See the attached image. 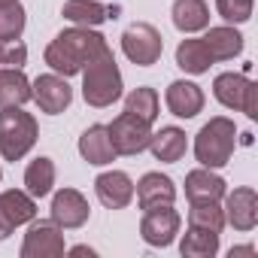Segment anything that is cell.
Returning <instances> with one entry per match:
<instances>
[{
  "mask_svg": "<svg viewBox=\"0 0 258 258\" xmlns=\"http://www.w3.org/2000/svg\"><path fill=\"white\" fill-rule=\"evenodd\" d=\"M91 216V207L85 201L82 191L76 188H61L55 191L52 198V222L61 228V231H73V228H82Z\"/></svg>",
  "mask_w": 258,
  "mask_h": 258,
  "instance_id": "obj_11",
  "label": "cell"
},
{
  "mask_svg": "<svg viewBox=\"0 0 258 258\" xmlns=\"http://www.w3.org/2000/svg\"><path fill=\"white\" fill-rule=\"evenodd\" d=\"M31 100V79L22 70H0V109Z\"/></svg>",
  "mask_w": 258,
  "mask_h": 258,
  "instance_id": "obj_24",
  "label": "cell"
},
{
  "mask_svg": "<svg viewBox=\"0 0 258 258\" xmlns=\"http://www.w3.org/2000/svg\"><path fill=\"white\" fill-rule=\"evenodd\" d=\"M70 255H94V249H88V246H76V249H70Z\"/></svg>",
  "mask_w": 258,
  "mask_h": 258,
  "instance_id": "obj_33",
  "label": "cell"
},
{
  "mask_svg": "<svg viewBox=\"0 0 258 258\" xmlns=\"http://www.w3.org/2000/svg\"><path fill=\"white\" fill-rule=\"evenodd\" d=\"M228 255H231V258H240V255H255V246H234Z\"/></svg>",
  "mask_w": 258,
  "mask_h": 258,
  "instance_id": "obj_32",
  "label": "cell"
},
{
  "mask_svg": "<svg viewBox=\"0 0 258 258\" xmlns=\"http://www.w3.org/2000/svg\"><path fill=\"white\" fill-rule=\"evenodd\" d=\"M4 4H16V0H0V7H4Z\"/></svg>",
  "mask_w": 258,
  "mask_h": 258,
  "instance_id": "obj_34",
  "label": "cell"
},
{
  "mask_svg": "<svg viewBox=\"0 0 258 258\" xmlns=\"http://www.w3.org/2000/svg\"><path fill=\"white\" fill-rule=\"evenodd\" d=\"M82 97L88 106H97V109L112 106L121 97V73L109 49L82 67Z\"/></svg>",
  "mask_w": 258,
  "mask_h": 258,
  "instance_id": "obj_2",
  "label": "cell"
},
{
  "mask_svg": "<svg viewBox=\"0 0 258 258\" xmlns=\"http://www.w3.org/2000/svg\"><path fill=\"white\" fill-rule=\"evenodd\" d=\"M124 112H131V115L143 118L146 124H152V121L158 118V91L149 88V85L134 88L131 94L124 97Z\"/></svg>",
  "mask_w": 258,
  "mask_h": 258,
  "instance_id": "obj_27",
  "label": "cell"
},
{
  "mask_svg": "<svg viewBox=\"0 0 258 258\" xmlns=\"http://www.w3.org/2000/svg\"><path fill=\"white\" fill-rule=\"evenodd\" d=\"M188 225L222 234V228H225V210L219 207V201H191V207H188Z\"/></svg>",
  "mask_w": 258,
  "mask_h": 258,
  "instance_id": "obj_28",
  "label": "cell"
},
{
  "mask_svg": "<svg viewBox=\"0 0 258 258\" xmlns=\"http://www.w3.org/2000/svg\"><path fill=\"white\" fill-rule=\"evenodd\" d=\"M167 109L176 115V118H195L201 109H204V91L201 85L188 82V79H176L167 85Z\"/></svg>",
  "mask_w": 258,
  "mask_h": 258,
  "instance_id": "obj_16",
  "label": "cell"
},
{
  "mask_svg": "<svg viewBox=\"0 0 258 258\" xmlns=\"http://www.w3.org/2000/svg\"><path fill=\"white\" fill-rule=\"evenodd\" d=\"M34 216H37V198L19 188L4 191L0 195V240H7L19 225L34 222Z\"/></svg>",
  "mask_w": 258,
  "mask_h": 258,
  "instance_id": "obj_10",
  "label": "cell"
},
{
  "mask_svg": "<svg viewBox=\"0 0 258 258\" xmlns=\"http://www.w3.org/2000/svg\"><path fill=\"white\" fill-rule=\"evenodd\" d=\"M40 137L37 118L25 112L22 106H4L0 109V158L4 161H22Z\"/></svg>",
  "mask_w": 258,
  "mask_h": 258,
  "instance_id": "obj_3",
  "label": "cell"
},
{
  "mask_svg": "<svg viewBox=\"0 0 258 258\" xmlns=\"http://www.w3.org/2000/svg\"><path fill=\"white\" fill-rule=\"evenodd\" d=\"M207 52L213 55V61H231L243 52V37L240 31H234L231 25H222V28H210L207 37H201Z\"/></svg>",
  "mask_w": 258,
  "mask_h": 258,
  "instance_id": "obj_20",
  "label": "cell"
},
{
  "mask_svg": "<svg viewBox=\"0 0 258 258\" xmlns=\"http://www.w3.org/2000/svg\"><path fill=\"white\" fill-rule=\"evenodd\" d=\"M210 64H213V55L207 52L204 40H182L179 43V49H176V67L179 70H185L191 76H201V73L210 70Z\"/></svg>",
  "mask_w": 258,
  "mask_h": 258,
  "instance_id": "obj_25",
  "label": "cell"
},
{
  "mask_svg": "<svg viewBox=\"0 0 258 258\" xmlns=\"http://www.w3.org/2000/svg\"><path fill=\"white\" fill-rule=\"evenodd\" d=\"M225 222L234 225L237 231H252L258 222V195L255 188H234L225 191Z\"/></svg>",
  "mask_w": 258,
  "mask_h": 258,
  "instance_id": "obj_13",
  "label": "cell"
},
{
  "mask_svg": "<svg viewBox=\"0 0 258 258\" xmlns=\"http://www.w3.org/2000/svg\"><path fill=\"white\" fill-rule=\"evenodd\" d=\"M179 252L185 258H213L219 252V234L216 231H207V228H191L182 234V243H179Z\"/></svg>",
  "mask_w": 258,
  "mask_h": 258,
  "instance_id": "obj_26",
  "label": "cell"
},
{
  "mask_svg": "<svg viewBox=\"0 0 258 258\" xmlns=\"http://www.w3.org/2000/svg\"><path fill=\"white\" fill-rule=\"evenodd\" d=\"M173 25L182 34H198L210 28V7L204 0H176L173 4Z\"/></svg>",
  "mask_w": 258,
  "mask_h": 258,
  "instance_id": "obj_21",
  "label": "cell"
},
{
  "mask_svg": "<svg viewBox=\"0 0 258 258\" xmlns=\"http://www.w3.org/2000/svg\"><path fill=\"white\" fill-rule=\"evenodd\" d=\"M79 155L88 164H94V167H103V164L115 161V149H112L106 124H91L88 131L79 137Z\"/></svg>",
  "mask_w": 258,
  "mask_h": 258,
  "instance_id": "obj_17",
  "label": "cell"
},
{
  "mask_svg": "<svg viewBox=\"0 0 258 258\" xmlns=\"http://www.w3.org/2000/svg\"><path fill=\"white\" fill-rule=\"evenodd\" d=\"M28 64V46L19 40L0 43V70H22Z\"/></svg>",
  "mask_w": 258,
  "mask_h": 258,
  "instance_id": "obj_31",
  "label": "cell"
},
{
  "mask_svg": "<svg viewBox=\"0 0 258 258\" xmlns=\"http://www.w3.org/2000/svg\"><path fill=\"white\" fill-rule=\"evenodd\" d=\"M234 146H237V127L231 118L225 115H216L210 118L198 137H195V158L201 161V167H210V170H219L231 161L234 155Z\"/></svg>",
  "mask_w": 258,
  "mask_h": 258,
  "instance_id": "obj_4",
  "label": "cell"
},
{
  "mask_svg": "<svg viewBox=\"0 0 258 258\" xmlns=\"http://www.w3.org/2000/svg\"><path fill=\"white\" fill-rule=\"evenodd\" d=\"M252 7H255V0H216V10L225 22L231 25H243L252 19Z\"/></svg>",
  "mask_w": 258,
  "mask_h": 258,
  "instance_id": "obj_30",
  "label": "cell"
},
{
  "mask_svg": "<svg viewBox=\"0 0 258 258\" xmlns=\"http://www.w3.org/2000/svg\"><path fill=\"white\" fill-rule=\"evenodd\" d=\"M31 100H37V106L49 115H58L70 106L73 100V88L67 85V76H58V73H46V76H37L31 82Z\"/></svg>",
  "mask_w": 258,
  "mask_h": 258,
  "instance_id": "obj_8",
  "label": "cell"
},
{
  "mask_svg": "<svg viewBox=\"0 0 258 258\" xmlns=\"http://www.w3.org/2000/svg\"><path fill=\"white\" fill-rule=\"evenodd\" d=\"M61 16L79 28H97L112 16V10H106L100 0H67Z\"/></svg>",
  "mask_w": 258,
  "mask_h": 258,
  "instance_id": "obj_22",
  "label": "cell"
},
{
  "mask_svg": "<svg viewBox=\"0 0 258 258\" xmlns=\"http://www.w3.org/2000/svg\"><path fill=\"white\" fill-rule=\"evenodd\" d=\"M0 176H4V173H0Z\"/></svg>",
  "mask_w": 258,
  "mask_h": 258,
  "instance_id": "obj_35",
  "label": "cell"
},
{
  "mask_svg": "<svg viewBox=\"0 0 258 258\" xmlns=\"http://www.w3.org/2000/svg\"><path fill=\"white\" fill-rule=\"evenodd\" d=\"M134 195H137L140 210L146 213V210H158V207H173V201H176V185H173V179L164 176V173H146V176L137 182Z\"/></svg>",
  "mask_w": 258,
  "mask_h": 258,
  "instance_id": "obj_15",
  "label": "cell"
},
{
  "mask_svg": "<svg viewBox=\"0 0 258 258\" xmlns=\"http://www.w3.org/2000/svg\"><path fill=\"white\" fill-rule=\"evenodd\" d=\"M52 185H55V161L46 155L34 158L25 170V191L31 198H46L52 191Z\"/></svg>",
  "mask_w": 258,
  "mask_h": 258,
  "instance_id": "obj_23",
  "label": "cell"
},
{
  "mask_svg": "<svg viewBox=\"0 0 258 258\" xmlns=\"http://www.w3.org/2000/svg\"><path fill=\"white\" fill-rule=\"evenodd\" d=\"M106 40L91 31V28H70V31H61L49 46H46V64L58 73V76H76L82 73V67L97 58L100 52H106Z\"/></svg>",
  "mask_w": 258,
  "mask_h": 258,
  "instance_id": "obj_1",
  "label": "cell"
},
{
  "mask_svg": "<svg viewBox=\"0 0 258 258\" xmlns=\"http://www.w3.org/2000/svg\"><path fill=\"white\" fill-rule=\"evenodd\" d=\"M25 7L19 4H4L0 7V43H7V40H19L22 31H25Z\"/></svg>",
  "mask_w": 258,
  "mask_h": 258,
  "instance_id": "obj_29",
  "label": "cell"
},
{
  "mask_svg": "<svg viewBox=\"0 0 258 258\" xmlns=\"http://www.w3.org/2000/svg\"><path fill=\"white\" fill-rule=\"evenodd\" d=\"M228 191L225 179L210 167H198L185 176V198L188 201H222Z\"/></svg>",
  "mask_w": 258,
  "mask_h": 258,
  "instance_id": "obj_18",
  "label": "cell"
},
{
  "mask_svg": "<svg viewBox=\"0 0 258 258\" xmlns=\"http://www.w3.org/2000/svg\"><path fill=\"white\" fill-rule=\"evenodd\" d=\"M179 234V213L173 207H158V210H146L143 222H140V237L149 246H170Z\"/></svg>",
  "mask_w": 258,
  "mask_h": 258,
  "instance_id": "obj_12",
  "label": "cell"
},
{
  "mask_svg": "<svg viewBox=\"0 0 258 258\" xmlns=\"http://www.w3.org/2000/svg\"><path fill=\"white\" fill-rule=\"evenodd\" d=\"M121 52L137 67H152V64H158V58L164 52V40H161L158 28H152L149 22H134L121 34Z\"/></svg>",
  "mask_w": 258,
  "mask_h": 258,
  "instance_id": "obj_6",
  "label": "cell"
},
{
  "mask_svg": "<svg viewBox=\"0 0 258 258\" xmlns=\"http://www.w3.org/2000/svg\"><path fill=\"white\" fill-rule=\"evenodd\" d=\"M94 191H97L100 204L109 207V210H124L127 204L134 201V182H131V176L121 173V170L100 173L94 179Z\"/></svg>",
  "mask_w": 258,
  "mask_h": 258,
  "instance_id": "obj_14",
  "label": "cell"
},
{
  "mask_svg": "<svg viewBox=\"0 0 258 258\" xmlns=\"http://www.w3.org/2000/svg\"><path fill=\"white\" fill-rule=\"evenodd\" d=\"M64 234L55 222H34L22 243V258H58L64 255Z\"/></svg>",
  "mask_w": 258,
  "mask_h": 258,
  "instance_id": "obj_9",
  "label": "cell"
},
{
  "mask_svg": "<svg viewBox=\"0 0 258 258\" xmlns=\"http://www.w3.org/2000/svg\"><path fill=\"white\" fill-rule=\"evenodd\" d=\"M149 149L155 155V161H164V164H176L185 149H188V140H185V131H179V127H161L158 134L149 137Z\"/></svg>",
  "mask_w": 258,
  "mask_h": 258,
  "instance_id": "obj_19",
  "label": "cell"
},
{
  "mask_svg": "<svg viewBox=\"0 0 258 258\" xmlns=\"http://www.w3.org/2000/svg\"><path fill=\"white\" fill-rule=\"evenodd\" d=\"M109 140L115 155H140L143 149H149V137H152V124H146L143 118L121 112L112 118V124H106Z\"/></svg>",
  "mask_w": 258,
  "mask_h": 258,
  "instance_id": "obj_7",
  "label": "cell"
},
{
  "mask_svg": "<svg viewBox=\"0 0 258 258\" xmlns=\"http://www.w3.org/2000/svg\"><path fill=\"white\" fill-rule=\"evenodd\" d=\"M213 94L222 106L246 112V118H258V85L243 73H219L213 79Z\"/></svg>",
  "mask_w": 258,
  "mask_h": 258,
  "instance_id": "obj_5",
  "label": "cell"
}]
</instances>
